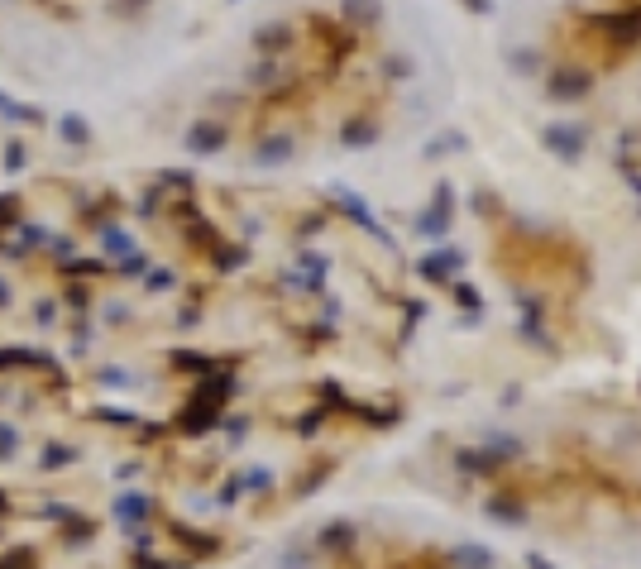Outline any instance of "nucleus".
I'll list each match as a JSON object with an SVG mask.
<instances>
[{"instance_id":"nucleus-1","label":"nucleus","mask_w":641,"mask_h":569,"mask_svg":"<svg viewBox=\"0 0 641 569\" xmlns=\"http://www.w3.org/2000/svg\"><path fill=\"white\" fill-rule=\"evenodd\" d=\"M115 517H120V522H144V517H149V498H139V493H125V498L115 503Z\"/></svg>"},{"instance_id":"nucleus-2","label":"nucleus","mask_w":641,"mask_h":569,"mask_svg":"<svg viewBox=\"0 0 641 569\" xmlns=\"http://www.w3.org/2000/svg\"><path fill=\"white\" fill-rule=\"evenodd\" d=\"M551 91H555V101H579V91H584V77H575V72H555V77H551Z\"/></svg>"},{"instance_id":"nucleus-3","label":"nucleus","mask_w":641,"mask_h":569,"mask_svg":"<svg viewBox=\"0 0 641 569\" xmlns=\"http://www.w3.org/2000/svg\"><path fill=\"white\" fill-rule=\"evenodd\" d=\"M187 144H192V149H197V154H216V149H221L225 139H221V130H216V125H197V130H192V139H187Z\"/></svg>"},{"instance_id":"nucleus-4","label":"nucleus","mask_w":641,"mask_h":569,"mask_svg":"<svg viewBox=\"0 0 641 569\" xmlns=\"http://www.w3.org/2000/svg\"><path fill=\"white\" fill-rule=\"evenodd\" d=\"M0 569H39V555L34 550H10V555H0Z\"/></svg>"},{"instance_id":"nucleus-5","label":"nucleus","mask_w":641,"mask_h":569,"mask_svg":"<svg viewBox=\"0 0 641 569\" xmlns=\"http://www.w3.org/2000/svg\"><path fill=\"white\" fill-rule=\"evenodd\" d=\"M63 139H67V144H87V139H91L87 120H77V115H67V120H63Z\"/></svg>"},{"instance_id":"nucleus-6","label":"nucleus","mask_w":641,"mask_h":569,"mask_svg":"<svg viewBox=\"0 0 641 569\" xmlns=\"http://www.w3.org/2000/svg\"><path fill=\"white\" fill-rule=\"evenodd\" d=\"M20 450V436H15V426H0V460H10Z\"/></svg>"},{"instance_id":"nucleus-7","label":"nucleus","mask_w":641,"mask_h":569,"mask_svg":"<svg viewBox=\"0 0 641 569\" xmlns=\"http://www.w3.org/2000/svg\"><path fill=\"white\" fill-rule=\"evenodd\" d=\"M575 130H551V144L555 149H565V154H579V139H570Z\"/></svg>"},{"instance_id":"nucleus-8","label":"nucleus","mask_w":641,"mask_h":569,"mask_svg":"<svg viewBox=\"0 0 641 569\" xmlns=\"http://www.w3.org/2000/svg\"><path fill=\"white\" fill-rule=\"evenodd\" d=\"M350 15H378V0H345Z\"/></svg>"},{"instance_id":"nucleus-9","label":"nucleus","mask_w":641,"mask_h":569,"mask_svg":"<svg viewBox=\"0 0 641 569\" xmlns=\"http://www.w3.org/2000/svg\"><path fill=\"white\" fill-rule=\"evenodd\" d=\"M5 163H10V168H20V163H24V149H20V144H10V149H5Z\"/></svg>"},{"instance_id":"nucleus-10","label":"nucleus","mask_w":641,"mask_h":569,"mask_svg":"<svg viewBox=\"0 0 641 569\" xmlns=\"http://www.w3.org/2000/svg\"><path fill=\"white\" fill-rule=\"evenodd\" d=\"M111 5H120V10H130V15H134V10H144L149 0H111Z\"/></svg>"},{"instance_id":"nucleus-11","label":"nucleus","mask_w":641,"mask_h":569,"mask_svg":"<svg viewBox=\"0 0 641 569\" xmlns=\"http://www.w3.org/2000/svg\"><path fill=\"white\" fill-rule=\"evenodd\" d=\"M0 517H5V493H0Z\"/></svg>"}]
</instances>
